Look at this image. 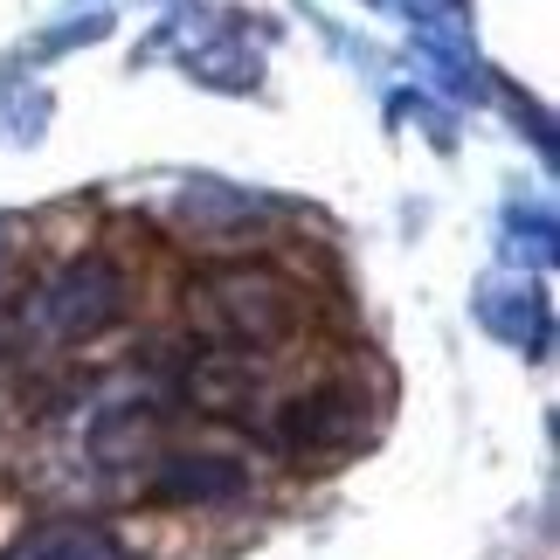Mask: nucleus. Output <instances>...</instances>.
I'll use <instances>...</instances> for the list:
<instances>
[{
	"mask_svg": "<svg viewBox=\"0 0 560 560\" xmlns=\"http://www.w3.org/2000/svg\"><path fill=\"white\" fill-rule=\"evenodd\" d=\"M201 318H208V332H222L235 353L277 347V339L298 326V291L277 270H264V264H229V270L201 277Z\"/></svg>",
	"mask_w": 560,
	"mask_h": 560,
	"instance_id": "f257e3e1",
	"label": "nucleus"
},
{
	"mask_svg": "<svg viewBox=\"0 0 560 560\" xmlns=\"http://www.w3.org/2000/svg\"><path fill=\"white\" fill-rule=\"evenodd\" d=\"M360 395L353 387H318V395H298L277 422V443L298 450V457H332V450L360 443Z\"/></svg>",
	"mask_w": 560,
	"mask_h": 560,
	"instance_id": "f03ea898",
	"label": "nucleus"
},
{
	"mask_svg": "<svg viewBox=\"0 0 560 560\" xmlns=\"http://www.w3.org/2000/svg\"><path fill=\"white\" fill-rule=\"evenodd\" d=\"M118 270L112 264H77V270H62L49 298H42V312H49V332L56 339H91L104 332L118 318Z\"/></svg>",
	"mask_w": 560,
	"mask_h": 560,
	"instance_id": "7ed1b4c3",
	"label": "nucleus"
},
{
	"mask_svg": "<svg viewBox=\"0 0 560 560\" xmlns=\"http://www.w3.org/2000/svg\"><path fill=\"white\" fill-rule=\"evenodd\" d=\"M153 491H160L166 505H222V499L243 491V470L222 464V457H166Z\"/></svg>",
	"mask_w": 560,
	"mask_h": 560,
	"instance_id": "20e7f679",
	"label": "nucleus"
},
{
	"mask_svg": "<svg viewBox=\"0 0 560 560\" xmlns=\"http://www.w3.org/2000/svg\"><path fill=\"white\" fill-rule=\"evenodd\" d=\"M21 560H118V547L83 520H49L21 540Z\"/></svg>",
	"mask_w": 560,
	"mask_h": 560,
	"instance_id": "39448f33",
	"label": "nucleus"
}]
</instances>
